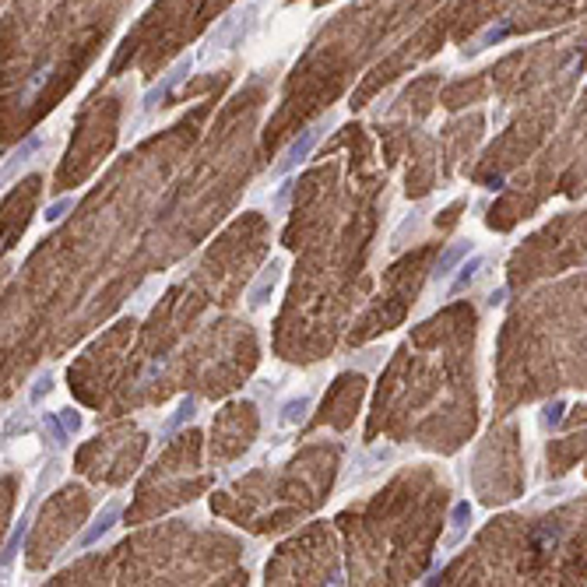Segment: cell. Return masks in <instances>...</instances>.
<instances>
[{"label": "cell", "mask_w": 587, "mask_h": 587, "mask_svg": "<svg viewBox=\"0 0 587 587\" xmlns=\"http://www.w3.org/2000/svg\"><path fill=\"white\" fill-rule=\"evenodd\" d=\"M309 397H292V401H285L282 404V411H278V426L282 429H292V426H299L302 418H306V411H309Z\"/></svg>", "instance_id": "cell-10"}, {"label": "cell", "mask_w": 587, "mask_h": 587, "mask_svg": "<svg viewBox=\"0 0 587 587\" xmlns=\"http://www.w3.org/2000/svg\"><path fill=\"white\" fill-rule=\"evenodd\" d=\"M506 32H510V25H499V28H489L486 35H479V39H475V46H472V50H486L489 42H499V39H506Z\"/></svg>", "instance_id": "cell-17"}, {"label": "cell", "mask_w": 587, "mask_h": 587, "mask_svg": "<svg viewBox=\"0 0 587 587\" xmlns=\"http://www.w3.org/2000/svg\"><path fill=\"white\" fill-rule=\"evenodd\" d=\"M120 510H123V503H120V499H109V503H106V506H102V510L96 513L92 528H89V531H85V535L74 542V549H89V545H96V542L102 538V535H106V531H113V524L120 520Z\"/></svg>", "instance_id": "cell-5"}, {"label": "cell", "mask_w": 587, "mask_h": 587, "mask_svg": "<svg viewBox=\"0 0 587 587\" xmlns=\"http://www.w3.org/2000/svg\"><path fill=\"white\" fill-rule=\"evenodd\" d=\"M25 426H28V415H25V411H14V415H11V418L4 422V429H0V447H4V443H7L11 436H14V429L21 433Z\"/></svg>", "instance_id": "cell-15"}, {"label": "cell", "mask_w": 587, "mask_h": 587, "mask_svg": "<svg viewBox=\"0 0 587 587\" xmlns=\"http://www.w3.org/2000/svg\"><path fill=\"white\" fill-rule=\"evenodd\" d=\"M289 194H292V187L285 183V187L278 190V197H275V207H285V200H289Z\"/></svg>", "instance_id": "cell-20"}, {"label": "cell", "mask_w": 587, "mask_h": 587, "mask_svg": "<svg viewBox=\"0 0 587 587\" xmlns=\"http://www.w3.org/2000/svg\"><path fill=\"white\" fill-rule=\"evenodd\" d=\"M563 411H566V401H549L542 408V429H556L559 418H563Z\"/></svg>", "instance_id": "cell-14"}, {"label": "cell", "mask_w": 587, "mask_h": 587, "mask_svg": "<svg viewBox=\"0 0 587 587\" xmlns=\"http://www.w3.org/2000/svg\"><path fill=\"white\" fill-rule=\"evenodd\" d=\"M468 253H472V239H457V243H450V246L443 250V257H440L436 271H433V285L447 282V278L454 275V268H457V264H461Z\"/></svg>", "instance_id": "cell-7"}, {"label": "cell", "mask_w": 587, "mask_h": 587, "mask_svg": "<svg viewBox=\"0 0 587 587\" xmlns=\"http://www.w3.org/2000/svg\"><path fill=\"white\" fill-rule=\"evenodd\" d=\"M71 207H74V197H60L57 204H50V207H46V215H42V218H46V222H60Z\"/></svg>", "instance_id": "cell-16"}, {"label": "cell", "mask_w": 587, "mask_h": 587, "mask_svg": "<svg viewBox=\"0 0 587 587\" xmlns=\"http://www.w3.org/2000/svg\"><path fill=\"white\" fill-rule=\"evenodd\" d=\"M60 422H64V429H67L71 436H74V433L81 429V415H78L74 408H64V411H60Z\"/></svg>", "instance_id": "cell-19"}, {"label": "cell", "mask_w": 587, "mask_h": 587, "mask_svg": "<svg viewBox=\"0 0 587 587\" xmlns=\"http://www.w3.org/2000/svg\"><path fill=\"white\" fill-rule=\"evenodd\" d=\"M253 4H246V7H236L232 14H225L222 18V25L207 35V46H215V50H229V46H236L239 42V32L246 35V28H250V21H253Z\"/></svg>", "instance_id": "cell-2"}, {"label": "cell", "mask_w": 587, "mask_h": 587, "mask_svg": "<svg viewBox=\"0 0 587 587\" xmlns=\"http://www.w3.org/2000/svg\"><path fill=\"white\" fill-rule=\"evenodd\" d=\"M50 387H53V377H50V373L35 377V387H32V394H28V401H32V404H39V401L50 394Z\"/></svg>", "instance_id": "cell-18"}, {"label": "cell", "mask_w": 587, "mask_h": 587, "mask_svg": "<svg viewBox=\"0 0 587 587\" xmlns=\"http://www.w3.org/2000/svg\"><path fill=\"white\" fill-rule=\"evenodd\" d=\"M479 268H482V257H479V253H472V257H468V264H461L457 278L450 282V295L468 292V289H472V282H475V275H479Z\"/></svg>", "instance_id": "cell-12"}, {"label": "cell", "mask_w": 587, "mask_h": 587, "mask_svg": "<svg viewBox=\"0 0 587 587\" xmlns=\"http://www.w3.org/2000/svg\"><path fill=\"white\" fill-rule=\"evenodd\" d=\"M450 524H454V531L447 535V545H457V542L468 535V524H472V503H468V499H461V503L454 506V513H450Z\"/></svg>", "instance_id": "cell-11"}, {"label": "cell", "mask_w": 587, "mask_h": 587, "mask_svg": "<svg viewBox=\"0 0 587 587\" xmlns=\"http://www.w3.org/2000/svg\"><path fill=\"white\" fill-rule=\"evenodd\" d=\"M503 299H506V289H496V292L489 295V306H499Z\"/></svg>", "instance_id": "cell-21"}, {"label": "cell", "mask_w": 587, "mask_h": 587, "mask_svg": "<svg viewBox=\"0 0 587 587\" xmlns=\"http://www.w3.org/2000/svg\"><path fill=\"white\" fill-rule=\"evenodd\" d=\"M39 148H42V134H32V137H25V141H21V144L7 155V162L0 166V190H4V187H7V183H11L21 169H25V166H28V159H32Z\"/></svg>", "instance_id": "cell-3"}, {"label": "cell", "mask_w": 587, "mask_h": 587, "mask_svg": "<svg viewBox=\"0 0 587 587\" xmlns=\"http://www.w3.org/2000/svg\"><path fill=\"white\" fill-rule=\"evenodd\" d=\"M42 429L50 433V443H53V450H64V447H67L71 433L64 429V422H60V415H57V411H50V415L42 418Z\"/></svg>", "instance_id": "cell-13"}, {"label": "cell", "mask_w": 587, "mask_h": 587, "mask_svg": "<svg viewBox=\"0 0 587 587\" xmlns=\"http://www.w3.org/2000/svg\"><path fill=\"white\" fill-rule=\"evenodd\" d=\"M187 74H190V57H183V60H180V64H176V67H173V71H169V74L159 81V85H152V89L144 92V98H141V113L148 116V113H152V109H155L162 98L169 96V92H173V89H176V85L187 78Z\"/></svg>", "instance_id": "cell-4"}, {"label": "cell", "mask_w": 587, "mask_h": 587, "mask_svg": "<svg viewBox=\"0 0 587 587\" xmlns=\"http://www.w3.org/2000/svg\"><path fill=\"white\" fill-rule=\"evenodd\" d=\"M194 411H197V397H183V401L176 404V411L166 418V426L159 429V440H169V436H173L180 426H187V422L194 418Z\"/></svg>", "instance_id": "cell-9"}, {"label": "cell", "mask_w": 587, "mask_h": 587, "mask_svg": "<svg viewBox=\"0 0 587 587\" xmlns=\"http://www.w3.org/2000/svg\"><path fill=\"white\" fill-rule=\"evenodd\" d=\"M324 130H327V123H317V127H309V130H302V134H299V137H295L292 144H289V148H285V152H282V159H278V166H275V169H271V180H285V176H289V173H292L295 166H299V162H302V159H306V155H309V152H313V144H317V141H320V134H324Z\"/></svg>", "instance_id": "cell-1"}, {"label": "cell", "mask_w": 587, "mask_h": 587, "mask_svg": "<svg viewBox=\"0 0 587 587\" xmlns=\"http://www.w3.org/2000/svg\"><path fill=\"white\" fill-rule=\"evenodd\" d=\"M25 535H28V517H21V520L14 524V531L7 535V542H4V552H0V577H4V574L11 570V563L18 559V549H21Z\"/></svg>", "instance_id": "cell-8"}, {"label": "cell", "mask_w": 587, "mask_h": 587, "mask_svg": "<svg viewBox=\"0 0 587 587\" xmlns=\"http://www.w3.org/2000/svg\"><path fill=\"white\" fill-rule=\"evenodd\" d=\"M278 278H282V261H271V264L261 271L257 285L250 289V309H264V306H268V299H271V292H275Z\"/></svg>", "instance_id": "cell-6"}]
</instances>
